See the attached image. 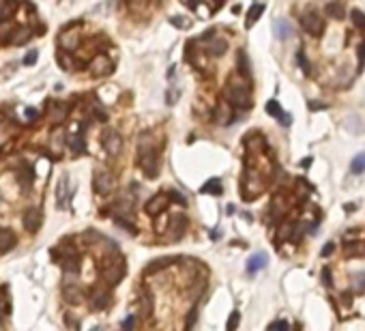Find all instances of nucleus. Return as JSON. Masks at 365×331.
<instances>
[{
	"instance_id": "obj_51",
	"label": "nucleus",
	"mask_w": 365,
	"mask_h": 331,
	"mask_svg": "<svg viewBox=\"0 0 365 331\" xmlns=\"http://www.w3.org/2000/svg\"><path fill=\"white\" fill-rule=\"evenodd\" d=\"M177 99H179V93H168V103H170V106H172V103L177 101Z\"/></svg>"
},
{
	"instance_id": "obj_22",
	"label": "nucleus",
	"mask_w": 365,
	"mask_h": 331,
	"mask_svg": "<svg viewBox=\"0 0 365 331\" xmlns=\"http://www.w3.org/2000/svg\"><path fill=\"white\" fill-rule=\"evenodd\" d=\"M292 32H295V30H292V24L288 22V19H277V22H275V35H277L279 41L290 39Z\"/></svg>"
},
{
	"instance_id": "obj_14",
	"label": "nucleus",
	"mask_w": 365,
	"mask_h": 331,
	"mask_svg": "<svg viewBox=\"0 0 365 331\" xmlns=\"http://www.w3.org/2000/svg\"><path fill=\"white\" fill-rule=\"evenodd\" d=\"M58 45H61V50L64 52H73L77 50V45H80V35H77V30L73 32H62L61 37H58Z\"/></svg>"
},
{
	"instance_id": "obj_27",
	"label": "nucleus",
	"mask_w": 365,
	"mask_h": 331,
	"mask_svg": "<svg viewBox=\"0 0 365 331\" xmlns=\"http://www.w3.org/2000/svg\"><path fill=\"white\" fill-rule=\"evenodd\" d=\"M82 290L77 288V286H67V284H64V299H67L69 303H73V306H77V303H82Z\"/></svg>"
},
{
	"instance_id": "obj_30",
	"label": "nucleus",
	"mask_w": 365,
	"mask_h": 331,
	"mask_svg": "<svg viewBox=\"0 0 365 331\" xmlns=\"http://www.w3.org/2000/svg\"><path fill=\"white\" fill-rule=\"evenodd\" d=\"M30 35H32V30L30 28H22V30H17V32H13L11 35V39H13V43L15 45H22V43H26L30 39Z\"/></svg>"
},
{
	"instance_id": "obj_10",
	"label": "nucleus",
	"mask_w": 365,
	"mask_h": 331,
	"mask_svg": "<svg viewBox=\"0 0 365 331\" xmlns=\"http://www.w3.org/2000/svg\"><path fill=\"white\" fill-rule=\"evenodd\" d=\"M88 301H90V306H93L95 310H103L110 303V290L106 286H97L93 293H90Z\"/></svg>"
},
{
	"instance_id": "obj_4",
	"label": "nucleus",
	"mask_w": 365,
	"mask_h": 331,
	"mask_svg": "<svg viewBox=\"0 0 365 331\" xmlns=\"http://www.w3.org/2000/svg\"><path fill=\"white\" fill-rule=\"evenodd\" d=\"M301 28L311 37H320L324 32V19L318 11H307L301 17Z\"/></svg>"
},
{
	"instance_id": "obj_6",
	"label": "nucleus",
	"mask_w": 365,
	"mask_h": 331,
	"mask_svg": "<svg viewBox=\"0 0 365 331\" xmlns=\"http://www.w3.org/2000/svg\"><path fill=\"white\" fill-rule=\"evenodd\" d=\"M93 187H95V194L99 196H108V194L114 192V177L110 172H95V179H93Z\"/></svg>"
},
{
	"instance_id": "obj_31",
	"label": "nucleus",
	"mask_w": 365,
	"mask_h": 331,
	"mask_svg": "<svg viewBox=\"0 0 365 331\" xmlns=\"http://www.w3.org/2000/svg\"><path fill=\"white\" fill-rule=\"evenodd\" d=\"M239 69H241V75H243V77H249L251 75V69H249V63H247V54H245V52H239Z\"/></svg>"
},
{
	"instance_id": "obj_39",
	"label": "nucleus",
	"mask_w": 365,
	"mask_h": 331,
	"mask_svg": "<svg viewBox=\"0 0 365 331\" xmlns=\"http://www.w3.org/2000/svg\"><path fill=\"white\" fill-rule=\"evenodd\" d=\"M170 22H172V26H177V28H181V30H187V28H191V22H189L187 17H182V15H177V17H172Z\"/></svg>"
},
{
	"instance_id": "obj_43",
	"label": "nucleus",
	"mask_w": 365,
	"mask_h": 331,
	"mask_svg": "<svg viewBox=\"0 0 365 331\" xmlns=\"http://www.w3.org/2000/svg\"><path fill=\"white\" fill-rule=\"evenodd\" d=\"M6 310H9V306L4 303V297H2V290H0V325H2L4 316H6Z\"/></svg>"
},
{
	"instance_id": "obj_41",
	"label": "nucleus",
	"mask_w": 365,
	"mask_h": 331,
	"mask_svg": "<svg viewBox=\"0 0 365 331\" xmlns=\"http://www.w3.org/2000/svg\"><path fill=\"white\" fill-rule=\"evenodd\" d=\"M116 224L122 226V228H125L129 235H135V232H138V230H135V226L129 222V217H125V215H122V217H116Z\"/></svg>"
},
{
	"instance_id": "obj_35",
	"label": "nucleus",
	"mask_w": 365,
	"mask_h": 331,
	"mask_svg": "<svg viewBox=\"0 0 365 331\" xmlns=\"http://www.w3.org/2000/svg\"><path fill=\"white\" fill-rule=\"evenodd\" d=\"M353 22H355L357 28H359L363 35H365V13L359 11V9H355V11H353Z\"/></svg>"
},
{
	"instance_id": "obj_7",
	"label": "nucleus",
	"mask_w": 365,
	"mask_h": 331,
	"mask_svg": "<svg viewBox=\"0 0 365 331\" xmlns=\"http://www.w3.org/2000/svg\"><path fill=\"white\" fill-rule=\"evenodd\" d=\"M122 275H125V261H121V258L103 269V280L108 282V286H116L122 280Z\"/></svg>"
},
{
	"instance_id": "obj_44",
	"label": "nucleus",
	"mask_w": 365,
	"mask_h": 331,
	"mask_svg": "<svg viewBox=\"0 0 365 331\" xmlns=\"http://www.w3.org/2000/svg\"><path fill=\"white\" fill-rule=\"evenodd\" d=\"M37 56H39V52L37 50H32V52H28V54H26V58H24V65H35L37 63Z\"/></svg>"
},
{
	"instance_id": "obj_19",
	"label": "nucleus",
	"mask_w": 365,
	"mask_h": 331,
	"mask_svg": "<svg viewBox=\"0 0 365 331\" xmlns=\"http://www.w3.org/2000/svg\"><path fill=\"white\" fill-rule=\"evenodd\" d=\"M13 248H15V235H13V230L0 228V254H6Z\"/></svg>"
},
{
	"instance_id": "obj_34",
	"label": "nucleus",
	"mask_w": 365,
	"mask_h": 331,
	"mask_svg": "<svg viewBox=\"0 0 365 331\" xmlns=\"http://www.w3.org/2000/svg\"><path fill=\"white\" fill-rule=\"evenodd\" d=\"M166 228H168V215H166V211H161V213H157V222H155V230H157L159 235H164Z\"/></svg>"
},
{
	"instance_id": "obj_17",
	"label": "nucleus",
	"mask_w": 365,
	"mask_h": 331,
	"mask_svg": "<svg viewBox=\"0 0 365 331\" xmlns=\"http://www.w3.org/2000/svg\"><path fill=\"white\" fill-rule=\"evenodd\" d=\"M39 226H41V211L28 209L24 213V228L28 232H35V230H39Z\"/></svg>"
},
{
	"instance_id": "obj_50",
	"label": "nucleus",
	"mask_w": 365,
	"mask_h": 331,
	"mask_svg": "<svg viewBox=\"0 0 365 331\" xmlns=\"http://www.w3.org/2000/svg\"><path fill=\"white\" fill-rule=\"evenodd\" d=\"M322 277H324V284H327V286H331V284H333V282H331V269H329V267L322 269Z\"/></svg>"
},
{
	"instance_id": "obj_11",
	"label": "nucleus",
	"mask_w": 365,
	"mask_h": 331,
	"mask_svg": "<svg viewBox=\"0 0 365 331\" xmlns=\"http://www.w3.org/2000/svg\"><path fill=\"white\" fill-rule=\"evenodd\" d=\"M67 116H69V106H67V103H61V101L50 103V121L54 123V125H61V123H64Z\"/></svg>"
},
{
	"instance_id": "obj_49",
	"label": "nucleus",
	"mask_w": 365,
	"mask_h": 331,
	"mask_svg": "<svg viewBox=\"0 0 365 331\" xmlns=\"http://www.w3.org/2000/svg\"><path fill=\"white\" fill-rule=\"evenodd\" d=\"M26 119L28 121H35V119H39V112L35 108H26Z\"/></svg>"
},
{
	"instance_id": "obj_45",
	"label": "nucleus",
	"mask_w": 365,
	"mask_h": 331,
	"mask_svg": "<svg viewBox=\"0 0 365 331\" xmlns=\"http://www.w3.org/2000/svg\"><path fill=\"white\" fill-rule=\"evenodd\" d=\"M93 112L97 114V119H99V121H103V123L108 121V112H106V110H103L101 106H95V108H93Z\"/></svg>"
},
{
	"instance_id": "obj_29",
	"label": "nucleus",
	"mask_w": 365,
	"mask_h": 331,
	"mask_svg": "<svg viewBox=\"0 0 365 331\" xmlns=\"http://www.w3.org/2000/svg\"><path fill=\"white\" fill-rule=\"evenodd\" d=\"M295 230H297L295 224H284L282 228H279L277 241H284V239H297V237H295Z\"/></svg>"
},
{
	"instance_id": "obj_25",
	"label": "nucleus",
	"mask_w": 365,
	"mask_h": 331,
	"mask_svg": "<svg viewBox=\"0 0 365 331\" xmlns=\"http://www.w3.org/2000/svg\"><path fill=\"white\" fill-rule=\"evenodd\" d=\"M271 215H273V219H282V217L286 215V202H284L282 196H275V198H273Z\"/></svg>"
},
{
	"instance_id": "obj_24",
	"label": "nucleus",
	"mask_w": 365,
	"mask_h": 331,
	"mask_svg": "<svg viewBox=\"0 0 365 331\" xmlns=\"http://www.w3.org/2000/svg\"><path fill=\"white\" fill-rule=\"evenodd\" d=\"M140 301H142V314H144V316H151V314H153V308H155V301H153V295L148 293L146 288H142Z\"/></svg>"
},
{
	"instance_id": "obj_33",
	"label": "nucleus",
	"mask_w": 365,
	"mask_h": 331,
	"mask_svg": "<svg viewBox=\"0 0 365 331\" xmlns=\"http://www.w3.org/2000/svg\"><path fill=\"white\" fill-rule=\"evenodd\" d=\"M353 172L355 174H361V172H365V153H359L357 155V157L353 159Z\"/></svg>"
},
{
	"instance_id": "obj_53",
	"label": "nucleus",
	"mask_w": 365,
	"mask_h": 331,
	"mask_svg": "<svg viewBox=\"0 0 365 331\" xmlns=\"http://www.w3.org/2000/svg\"><path fill=\"white\" fill-rule=\"evenodd\" d=\"M359 58H361V63H365V43L359 48Z\"/></svg>"
},
{
	"instance_id": "obj_48",
	"label": "nucleus",
	"mask_w": 365,
	"mask_h": 331,
	"mask_svg": "<svg viewBox=\"0 0 365 331\" xmlns=\"http://www.w3.org/2000/svg\"><path fill=\"white\" fill-rule=\"evenodd\" d=\"M133 325H135V316H127L122 321V329H133Z\"/></svg>"
},
{
	"instance_id": "obj_37",
	"label": "nucleus",
	"mask_w": 365,
	"mask_h": 331,
	"mask_svg": "<svg viewBox=\"0 0 365 331\" xmlns=\"http://www.w3.org/2000/svg\"><path fill=\"white\" fill-rule=\"evenodd\" d=\"M353 286H355V290L363 293V290H365V271H359V273H355V277H353Z\"/></svg>"
},
{
	"instance_id": "obj_20",
	"label": "nucleus",
	"mask_w": 365,
	"mask_h": 331,
	"mask_svg": "<svg viewBox=\"0 0 365 331\" xmlns=\"http://www.w3.org/2000/svg\"><path fill=\"white\" fill-rule=\"evenodd\" d=\"M245 148H247V155H256L260 151H264V148H266L264 138H262V135H258V133L249 135V138L245 140Z\"/></svg>"
},
{
	"instance_id": "obj_28",
	"label": "nucleus",
	"mask_w": 365,
	"mask_h": 331,
	"mask_svg": "<svg viewBox=\"0 0 365 331\" xmlns=\"http://www.w3.org/2000/svg\"><path fill=\"white\" fill-rule=\"evenodd\" d=\"M202 194H211V196H221V181H219V179H211V181H206L204 187H202Z\"/></svg>"
},
{
	"instance_id": "obj_13",
	"label": "nucleus",
	"mask_w": 365,
	"mask_h": 331,
	"mask_svg": "<svg viewBox=\"0 0 365 331\" xmlns=\"http://www.w3.org/2000/svg\"><path fill=\"white\" fill-rule=\"evenodd\" d=\"M67 144L71 148V153L80 155V153L86 151V142H84V135H82V132L77 127L71 129V133H69V138H67Z\"/></svg>"
},
{
	"instance_id": "obj_1",
	"label": "nucleus",
	"mask_w": 365,
	"mask_h": 331,
	"mask_svg": "<svg viewBox=\"0 0 365 331\" xmlns=\"http://www.w3.org/2000/svg\"><path fill=\"white\" fill-rule=\"evenodd\" d=\"M138 166L144 170L148 179H155L159 172L157 148H155V140H153L151 132L140 133V138H138Z\"/></svg>"
},
{
	"instance_id": "obj_26",
	"label": "nucleus",
	"mask_w": 365,
	"mask_h": 331,
	"mask_svg": "<svg viewBox=\"0 0 365 331\" xmlns=\"http://www.w3.org/2000/svg\"><path fill=\"white\" fill-rule=\"evenodd\" d=\"M264 13V4L262 2H256V4H251V9H249V13H247V28H251L253 24L260 19V15Z\"/></svg>"
},
{
	"instance_id": "obj_32",
	"label": "nucleus",
	"mask_w": 365,
	"mask_h": 331,
	"mask_svg": "<svg viewBox=\"0 0 365 331\" xmlns=\"http://www.w3.org/2000/svg\"><path fill=\"white\" fill-rule=\"evenodd\" d=\"M327 11H329L331 17H337V19L344 17V4H342V2H329Z\"/></svg>"
},
{
	"instance_id": "obj_18",
	"label": "nucleus",
	"mask_w": 365,
	"mask_h": 331,
	"mask_svg": "<svg viewBox=\"0 0 365 331\" xmlns=\"http://www.w3.org/2000/svg\"><path fill=\"white\" fill-rule=\"evenodd\" d=\"M266 263H269V258H266L264 252H258V254H253L249 261H247V273H258V271H262L266 267Z\"/></svg>"
},
{
	"instance_id": "obj_16",
	"label": "nucleus",
	"mask_w": 365,
	"mask_h": 331,
	"mask_svg": "<svg viewBox=\"0 0 365 331\" xmlns=\"http://www.w3.org/2000/svg\"><path fill=\"white\" fill-rule=\"evenodd\" d=\"M266 114H271V116H275L277 121H282L284 123V127H288L290 125V116L284 112L282 110V106H279V101H275V99H271L269 103H266Z\"/></svg>"
},
{
	"instance_id": "obj_38",
	"label": "nucleus",
	"mask_w": 365,
	"mask_h": 331,
	"mask_svg": "<svg viewBox=\"0 0 365 331\" xmlns=\"http://www.w3.org/2000/svg\"><path fill=\"white\" fill-rule=\"evenodd\" d=\"M58 65H61L62 69H73V67H75L73 61H71V58H69L67 54H64V50L58 52Z\"/></svg>"
},
{
	"instance_id": "obj_12",
	"label": "nucleus",
	"mask_w": 365,
	"mask_h": 331,
	"mask_svg": "<svg viewBox=\"0 0 365 331\" xmlns=\"http://www.w3.org/2000/svg\"><path fill=\"white\" fill-rule=\"evenodd\" d=\"M168 202H170V196H168V194H157V196L146 202V213L148 215H157V213L166 211Z\"/></svg>"
},
{
	"instance_id": "obj_52",
	"label": "nucleus",
	"mask_w": 365,
	"mask_h": 331,
	"mask_svg": "<svg viewBox=\"0 0 365 331\" xmlns=\"http://www.w3.org/2000/svg\"><path fill=\"white\" fill-rule=\"evenodd\" d=\"M309 108H311V110H324L322 103H316V101H309Z\"/></svg>"
},
{
	"instance_id": "obj_9",
	"label": "nucleus",
	"mask_w": 365,
	"mask_h": 331,
	"mask_svg": "<svg viewBox=\"0 0 365 331\" xmlns=\"http://www.w3.org/2000/svg\"><path fill=\"white\" fill-rule=\"evenodd\" d=\"M69 196H71V192H69V181H67V177H62L61 181H58V187H56V206H58L61 211L69 209Z\"/></svg>"
},
{
	"instance_id": "obj_36",
	"label": "nucleus",
	"mask_w": 365,
	"mask_h": 331,
	"mask_svg": "<svg viewBox=\"0 0 365 331\" xmlns=\"http://www.w3.org/2000/svg\"><path fill=\"white\" fill-rule=\"evenodd\" d=\"M172 261L170 258H161V261H153L151 265H148V269H146V273H153V271H159V269H164V267H168Z\"/></svg>"
},
{
	"instance_id": "obj_23",
	"label": "nucleus",
	"mask_w": 365,
	"mask_h": 331,
	"mask_svg": "<svg viewBox=\"0 0 365 331\" xmlns=\"http://www.w3.org/2000/svg\"><path fill=\"white\" fill-rule=\"evenodd\" d=\"M185 226H187V219L182 217V215H177V217H174V222H172V226H170V228H172V235H170V237L174 239V241H179V239L185 235Z\"/></svg>"
},
{
	"instance_id": "obj_15",
	"label": "nucleus",
	"mask_w": 365,
	"mask_h": 331,
	"mask_svg": "<svg viewBox=\"0 0 365 331\" xmlns=\"http://www.w3.org/2000/svg\"><path fill=\"white\" fill-rule=\"evenodd\" d=\"M232 119H234V114H232V108L228 106V103H219L217 108H215V123L217 125H230L232 123Z\"/></svg>"
},
{
	"instance_id": "obj_3",
	"label": "nucleus",
	"mask_w": 365,
	"mask_h": 331,
	"mask_svg": "<svg viewBox=\"0 0 365 331\" xmlns=\"http://www.w3.org/2000/svg\"><path fill=\"white\" fill-rule=\"evenodd\" d=\"M262 187H264V183H262V179H260V172L251 164H247L245 174H243V185H241V190H243V198L245 200H253L260 192H262Z\"/></svg>"
},
{
	"instance_id": "obj_42",
	"label": "nucleus",
	"mask_w": 365,
	"mask_h": 331,
	"mask_svg": "<svg viewBox=\"0 0 365 331\" xmlns=\"http://www.w3.org/2000/svg\"><path fill=\"white\" fill-rule=\"evenodd\" d=\"M239 321H241V314L234 310V312L230 314V321H228V331H234L239 327Z\"/></svg>"
},
{
	"instance_id": "obj_40",
	"label": "nucleus",
	"mask_w": 365,
	"mask_h": 331,
	"mask_svg": "<svg viewBox=\"0 0 365 331\" xmlns=\"http://www.w3.org/2000/svg\"><path fill=\"white\" fill-rule=\"evenodd\" d=\"M297 63H299V67L303 69V73H305V75H309V71H311V69H309L307 56H305V52H303V50H301V52H299V54H297Z\"/></svg>"
},
{
	"instance_id": "obj_2",
	"label": "nucleus",
	"mask_w": 365,
	"mask_h": 331,
	"mask_svg": "<svg viewBox=\"0 0 365 331\" xmlns=\"http://www.w3.org/2000/svg\"><path fill=\"white\" fill-rule=\"evenodd\" d=\"M226 99L239 110H249L251 106V90L243 82V77L232 75L226 86Z\"/></svg>"
},
{
	"instance_id": "obj_47",
	"label": "nucleus",
	"mask_w": 365,
	"mask_h": 331,
	"mask_svg": "<svg viewBox=\"0 0 365 331\" xmlns=\"http://www.w3.org/2000/svg\"><path fill=\"white\" fill-rule=\"evenodd\" d=\"M288 327L290 325L286 321H275V323H271V325H269V329H288Z\"/></svg>"
},
{
	"instance_id": "obj_5",
	"label": "nucleus",
	"mask_w": 365,
	"mask_h": 331,
	"mask_svg": "<svg viewBox=\"0 0 365 331\" xmlns=\"http://www.w3.org/2000/svg\"><path fill=\"white\" fill-rule=\"evenodd\" d=\"M103 148H106V153L110 157H119L121 151H122V138L119 132H114V129H106V133H103Z\"/></svg>"
},
{
	"instance_id": "obj_46",
	"label": "nucleus",
	"mask_w": 365,
	"mask_h": 331,
	"mask_svg": "<svg viewBox=\"0 0 365 331\" xmlns=\"http://www.w3.org/2000/svg\"><path fill=\"white\" fill-rule=\"evenodd\" d=\"M333 250H335V243H333V241H329L327 245H324V250H322V256H324V258L331 256V254H333Z\"/></svg>"
},
{
	"instance_id": "obj_8",
	"label": "nucleus",
	"mask_w": 365,
	"mask_h": 331,
	"mask_svg": "<svg viewBox=\"0 0 365 331\" xmlns=\"http://www.w3.org/2000/svg\"><path fill=\"white\" fill-rule=\"evenodd\" d=\"M88 69H90V73H93L95 77H99V75H108L110 71H112V63L108 61V56H106V54H97V56L93 58V61H90Z\"/></svg>"
},
{
	"instance_id": "obj_21",
	"label": "nucleus",
	"mask_w": 365,
	"mask_h": 331,
	"mask_svg": "<svg viewBox=\"0 0 365 331\" xmlns=\"http://www.w3.org/2000/svg\"><path fill=\"white\" fill-rule=\"evenodd\" d=\"M206 41H208V54H211V56H221V54H226V50H228L226 39L213 37V39H206Z\"/></svg>"
}]
</instances>
